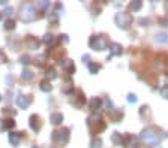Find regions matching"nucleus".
I'll return each instance as SVG.
<instances>
[{
    "instance_id": "f257e3e1",
    "label": "nucleus",
    "mask_w": 168,
    "mask_h": 148,
    "mask_svg": "<svg viewBox=\"0 0 168 148\" xmlns=\"http://www.w3.org/2000/svg\"><path fill=\"white\" fill-rule=\"evenodd\" d=\"M141 139L147 144H159L161 136L158 135V132L153 130V129H144L141 132Z\"/></svg>"
},
{
    "instance_id": "f03ea898",
    "label": "nucleus",
    "mask_w": 168,
    "mask_h": 148,
    "mask_svg": "<svg viewBox=\"0 0 168 148\" xmlns=\"http://www.w3.org/2000/svg\"><path fill=\"white\" fill-rule=\"evenodd\" d=\"M89 45L95 50H98V51H104L108 46V41L104 36H92L90 41H89Z\"/></svg>"
},
{
    "instance_id": "7ed1b4c3",
    "label": "nucleus",
    "mask_w": 168,
    "mask_h": 148,
    "mask_svg": "<svg viewBox=\"0 0 168 148\" xmlns=\"http://www.w3.org/2000/svg\"><path fill=\"white\" fill-rule=\"evenodd\" d=\"M35 14H36V11L32 5H23L21 6V14H20V17L23 21H33L35 20Z\"/></svg>"
},
{
    "instance_id": "20e7f679",
    "label": "nucleus",
    "mask_w": 168,
    "mask_h": 148,
    "mask_svg": "<svg viewBox=\"0 0 168 148\" xmlns=\"http://www.w3.org/2000/svg\"><path fill=\"white\" fill-rule=\"evenodd\" d=\"M116 23H117V26L120 28H128V27L131 26V23H132V18L126 12H119L117 15H116Z\"/></svg>"
},
{
    "instance_id": "39448f33",
    "label": "nucleus",
    "mask_w": 168,
    "mask_h": 148,
    "mask_svg": "<svg viewBox=\"0 0 168 148\" xmlns=\"http://www.w3.org/2000/svg\"><path fill=\"white\" fill-rule=\"evenodd\" d=\"M68 139H69V130H68V129H62V130L53 132V141H54V142L66 144Z\"/></svg>"
},
{
    "instance_id": "423d86ee",
    "label": "nucleus",
    "mask_w": 168,
    "mask_h": 148,
    "mask_svg": "<svg viewBox=\"0 0 168 148\" xmlns=\"http://www.w3.org/2000/svg\"><path fill=\"white\" fill-rule=\"evenodd\" d=\"M122 145H125V148H138V141L135 136H131V135H128L125 136V139H123V144Z\"/></svg>"
},
{
    "instance_id": "0eeeda50",
    "label": "nucleus",
    "mask_w": 168,
    "mask_h": 148,
    "mask_svg": "<svg viewBox=\"0 0 168 148\" xmlns=\"http://www.w3.org/2000/svg\"><path fill=\"white\" fill-rule=\"evenodd\" d=\"M32 103V99L30 96H23V94H20L17 97V105L21 108V109H26V108H29V105Z\"/></svg>"
},
{
    "instance_id": "6e6552de",
    "label": "nucleus",
    "mask_w": 168,
    "mask_h": 148,
    "mask_svg": "<svg viewBox=\"0 0 168 148\" xmlns=\"http://www.w3.org/2000/svg\"><path fill=\"white\" fill-rule=\"evenodd\" d=\"M30 129L35 132H38L41 129V123H39V117H36V115H32L30 117Z\"/></svg>"
},
{
    "instance_id": "1a4fd4ad",
    "label": "nucleus",
    "mask_w": 168,
    "mask_h": 148,
    "mask_svg": "<svg viewBox=\"0 0 168 148\" xmlns=\"http://www.w3.org/2000/svg\"><path fill=\"white\" fill-rule=\"evenodd\" d=\"M50 121L54 124V126H59L60 123L63 121V115L60 112H53L51 114V117H50Z\"/></svg>"
},
{
    "instance_id": "9d476101",
    "label": "nucleus",
    "mask_w": 168,
    "mask_h": 148,
    "mask_svg": "<svg viewBox=\"0 0 168 148\" xmlns=\"http://www.w3.org/2000/svg\"><path fill=\"white\" fill-rule=\"evenodd\" d=\"M39 45H41V42L36 41L35 37H29V39H27V46H29V50H38Z\"/></svg>"
},
{
    "instance_id": "9b49d317",
    "label": "nucleus",
    "mask_w": 168,
    "mask_h": 148,
    "mask_svg": "<svg viewBox=\"0 0 168 148\" xmlns=\"http://www.w3.org/2000/svg\"><path fill=\"white\" fill-rule=\"evenodd\" d=\"M20 141H21V135H18V133H11L9 135V142L12 144V145H20Z\"/></svg>"
},
{
    "instance_id": "f8f14e48",
    "label": "nucleus",
    "mask_w": 168,
    "mask_h": 148,
    "mask_svg": "<svg viewBox=\"0 0 168 148\" xmlns=\"http://www.w3.org/2000/svg\"><path fill=\"white\" fill-rule=\"evenodd\" d=\"M155 39H156V42H159V44H167L168 42V36L165 35L164 32L156 33V35H155Z\"/></svg>"
},
{
    "instance_id": "ddd939ff",
    "label": "nucleus",
    "mask_w": 168,
    "mask_h": 148,
    "mask_svg": "<svg viewBox=\"0 0 168 148\" xmlns=\"http://www.w3.org/2000/svg\"><path fill=\"white\" fill-rule=\"evenodd\" d=\"M111 141L116 144V145H120V144H123V138H122V135L119 133V132H114L113 135H111Z\"/></svg>"
},
{
    "instance_id": "4468645a",
    "label": "nucleus",
    "mask_w": 168,
    "mask_h": 148,
    "mask_svg": "<svg viewBox=\"0 0 168 148\" xmlns=\"http://www.w3.org/2000/svg\"><path fill=\"white\" fill-rule=\"evenodd\" d=\"M63 67H65V70H66L68 73H72L74 70H75V66H74V63L71 60H65L63 61Z\"/></svg>"
},
{
    "instance_id": "2eb2a0df",
    "label": "nucleus",
    "mask_w": 168,
    "mask_h": 148,
    "mask_svg": "<svg viewBox=\"0 0 168 148\" xmlns=\"http://www.w3.org/2000/svg\"><path fill=\"white\" fill-rule=\"evenodd\" d=\"M120 54H122V46L119 44H111V55H120Z\"/></svg>"
},
{
    "instance_id": "dca6fc26",
    "label": "nucleus",
    "mask_w": 168,
    "mask_h": 148,
    "mask_svg": "<svg viewBox=\"0 0 168 148\" xmlns=\"http://www.w3.org/2000/svg\"><path fill=\"white\" fill-rule=\"evenodd\" d=\"M101 105H102V102L99 97H93L92 100H90V109H98Z\"/></svg>"
},
{
    "instance_id": "f3484780",
    "label": "nucleus",
    "mask_w": 168,
    "mask_h": 148,
    "mask_svg": "<svg viewBox=\"0 0 168 148\" xmlns=\"http://www.w3.org/2000/svg\"><path fill=\"white\" fill-rule=\"evenodd\" d=\"M21 78L24 79V81H30V79L33 78V72L29 69H24L23 70V73H21Z\"/></svg>"
},
{
    "instance_id": "a211bd4d",
    "label": "nucleus",
    "mask_w": 168,
    "mask_h": 148,
    "mask_svg": "<svg viewBox=\"0 0 168 148\" xmlns=\"http://www.w3.org/2000/svg\"><path fill=\"white\" fill-rule=\"evenodd\" d=\"M41 90L42 91H51V84L48 79H45V81L41 82Z\"/></svg>"
},
{
    "instance_id": "6ab92c4d",
    "label": "nucleus",
    "mask_w": 168,
    "mask_h": 148,
    "mask_svg": "<svg viewBox=\"0 0 168 148\" xmlns=\"http://www.w3.org/2000/svg\"><path fill=\"white\" fill-rule=\"evenodd\" d=\"M5 28L6 30H14L15 28V21L14 20H6L5 21Z\"/></svg>"
},
{
    "instance_id": "aec40b11",
    "label": "nucleus",
    "mask_w": 168,
    "mask_h": 148,
    "mask_svg": "<svg viewBox=\"0 0 168 148\" xmlns=\"http://www.w3.org/2000/svg\"><path fill=\"white\" fill-rule=\"evenodd\" d=\"M99 69H101V64H98V63H89V70L92 73H96Z\"/></svg>"
},
{
    "instance_id": "412c9836",
    "label": "nucleus",
    "mask_w": 168,
    "mask_h": 148,
    "mask_svg": "<svg viewBox=\"0 0 168 148\" xmlns=\"http://www.w3.org/2000/svg\"><path fill=\"white\" fill-rule=\"evenodd\" d=\"M141 6H143V3H141V2H138V0L131 3V9H132V11H140Z\"/></svg>"
},
{
    "instance_id": "4be33fe9",
    "label": "nucleus",
    "mask_w": 168,
    "mask_h": 148,
    "mask_svg": "<svg viewBox=\"0 0 168 148\" xmlns=\"http://www.w3.org/2000/svg\"><path fill=\"white\" fill-rule=\"evenodd\" d=\"M3 127L5 129H14L15 127V121L14 120H6V121L3 123Z\"/></svg>"
},
{
    "instance_id": "5701e85b",
    "label": "nucleus",
    "mask_w": 168,
    "mask_h": 148,
    "mask_svg": "<svg viewBox=\"0 0 168 148\" xmlns=\"http://www.w3.org/2000/svg\"><path fill=\"white\" fill-rule=\"evenodd\" d=\"M53 42H54V37H53V35H47L45 37H44V44L53 45Z\"/></svg>"
},
{
    "instance_id": "b1692460",
    "label": "nucleus",
    "mask_w": 168,
    "mask_h": 148,
    "mask_svg": "<svg viewBox=\"0 0 168 148\" xmlns=\"http://www.w3.org/2000/svg\"><path fill=\"white\" fill-rule=\"evenodd\" d=\"M101 147H102V141L99 138L92 141V148H101Z\"/></svg>"
},
{
    "instance_id": "393cba45",
    "label": "nucleus",
    "mask_w": 168,
    "mask_h": 148,
    "mask_svg": "<svg viewBox=\"0 0 168 148\" xmlns=\"http://www.w3.org/2000/svg\"><path fill=\"white\" fill-rule=\"evenodd\" d=\"M161 96L165 97V99H168V85H165V87L161 88Z\"/></svg>"
},
{
    "instance_id": "a878e982",
    "label": "nucleus",
    "mask_w": 168,
    "mask_h": 148,
    "mask_svg": "<svg viewBox=\"0 0 168 148\" xmlns=\"http://www.w3.org/2000/svg\"><path fill=\"white\" fill-rule=\"evenodd\" d=\"M47 73H50V79H54V78H56V76H57V75H56V70L53 69V67H50Z\"/></svg>"
},
{
    "instance_id": "bb28decb",
    "label": "nucleus",
    "mask_w": 168,
    "mask_h": 148,
    "mask_svg": "<svg viewBox=\"0 0 168 148\" xmlns=\"http://www.w3.org/2000/svg\"><path fill=\"white\" fill-rule=\"evenodd\" d=\"M30 57H29V55H21V63H23V64H29V63H30Z\"/></svg>"
},
{
    "instance_id": "cd10ccee",
    "label": "nucleus",
    "mask_w": 168,
    "mask_h": 148,
    "mask_svg": "<svg viewBox=\"0 0 168 148\" xmlns=\"http://www.w3.org/2000/svg\"><path fill=\"white\" fill-rule=\"evenodd\" d=\"M128 102L135 103V102H137V96H135V94H129V96H128Z\"/></svg>"
},
{
    "instance_id": "c85d7f7f",
    "label": "nucleus",
    "mask_w": 168,
    "mask_h": 148,
    "mask_svg": "<svg viewBox=\"0 0 168 148\" xmlns=\"http://www.w3.org/2000/svg\"><path fill=\"white\" fill-rule=\"evenodd\" d=\"M6 55H5V52L3 51H0V63H6Z\"/></svg>"
},
{
    "instance_id": "c756f323",
    "label": "nucleus",
    "mask_w": 168,
    "mask_h": 148,
    "mask_svg": "<svg viewBox=\"0 0 168 148\" xmlns=\"http://www.w3.org/2000/svg\"><path fill=\"white\" fill-rule=\"evenodd\" d=\"M12 12H14V9H12V8H6L5 11H3V14H5V15H11Z\"/></svg>"
},
{
    "instance_id": "7c9ffc66",
    "label": "nucleus",
    "mask_w": 168,
    "mask_h": 148,
    "mask_svg": "<svg viewBox=\"0 0 168 148\" xmlns=\"http://www.w3.org/2000/svg\"><path fill=\"white\" fill-rule=\"evenodd\" d=\"M36 61H38V64H39V66H42V64H44V55L38 57V60H35V63H36Z\"/></svg>"
},
{
    "instance_id": "2f4dec72",
    "label": "nucleus",
    "mask_w": 168,
    "mask_h": 148,
    "mask_svg": "<svg viewBox=\"0 0 168 148\" xmlns=\"http://www.w3.org/2000/svg\"><path fill=\"white\" fill-rule=\"evenodd\" d=\"M48 5H50L48 2H41V3H39V8H47Z\"/></svg>"
},
{
    "instance_id": "473e14b6",
    "label": "nucleus",
    "mask_w": 168,
    "mask_h": 148,
    "mask_svg": "<svg viewBox=\"0 0 168 148\" xmlns=\"http://www.w3.org/2000/svg\"><path fill=\"white\" fill-rule=\"evenodd\" d=\"M105 105H107L108 108H111V106H113V102H111L110 99H107V100H105Z\"/></svg>"
},
{
    "instance_id": "72a5a7b5",
    "label": "nucleus",
    "mask_w": 168,
    "mask_h": 148,
    "mask_svg": "<svg viewBox=\"0 0 168 148\" xmlns=\"http://www.w3.org/2000/svg\"><path fill=\"white\" fill-rule=\"evenodd\" d=\"M165 24H167V26H168V20H167V21H165Z\"/></svg>"
},
{
    "instance_id": "f704fd0d",
    "label": "nucleus",
    "mask_w": 168,
    "mask_h": 148,
    "mask_svg": "<svg viewBox=\"0 0 168 148\" xmlns=\"http://www.w3.org/2000/svg\"><path fill=\"white\" fill-rule=\"evenodd\" d=\"M33 148H39V147H36V145H35V147H33Z\"/></svg>"
},
{
    "instance_id": "c9c22d12",
    "label": "nucleus",
    "mask_w": 168,
    "mask_h": 148,
    "mask_svg": "<svg viewBox=\"0 0 168 148\" xmlns=\"http://www.w3.org/2000/svg\"><path fill=\"white\" fill-rule=\"evenodd\" d=\"M0 99H2V97H0Z\"/></svg>"
}]
</instances>
